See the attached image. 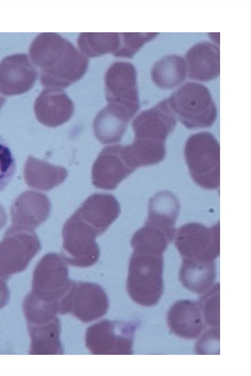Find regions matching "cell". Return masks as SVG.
<instances>
[{
	"label": "cell",
	"mask_w": 251,
	"mask_h": 376,
	"mask_svg": "<svg viewBox=\"0 0 251 376\" xmlns=\"http://www.w3.org/2000/svg\"><path fill=\"white\" fill-rule=\"evenodd\" d=\"M200 303L206 325L211 327L220 326V285L214 284L201 296Z\"/></svg>",
	"instance_id": "cell-29"
},
{
	"label": "cell",
	"mask_w": 251,
	"mask_h": 376,
	"mask_svg": "<svg viewBox=\"0 0 251 376\" xmlns=\"http://www.w3.org/2000/svg\"><path fill=\"white\" fill-rule=\"evenodd\" d=\"M219 231V223L209 227L197 223L184 224L176 231V247L182 258L215 261L220 253Z\"/></svg>",
	"instance_id": "cell-10"
},
{
	"label": "cell",
	"mask_w": 251,
	"mask_h": 376,
	"mask_svg": "<svg viewBox=\"0 0 251 376\" xmlns=\"http://www.w3.org/2000/svg\"><path fill=\"white\" fill-rule=\"evenodd\" d=\"M28 50L32 63L40 68V82L46 88L67 87L79 80L88 68L87 57L55 33L39 34Z\"/></svg>",
	"instance_id": "cell-1"
},
{
	"label": "cell",
	"mask_w": 251,
	"mask_h": 376,
	"mask_svg": "<svg viewBox=\"0 0 251 376\" xmlns=\"http://www.w3.org/2000/svg\"><path fill=\"white\" fill-rule=\"evenodd\" d=\"M34 111L41 124L49 127H55L71 119L74 105L61 89L46 88L36 99Z\"/></svg>",
	"instance_id": "cell-17"
},
{
	"label": "cell",
	"mask_w": 251,
	"mask_h": 376,
	"mask_svg": "<svg viewBox=\"0 0 251 376\" xmlns=\"http://www.w3.org/2000/svg\"><path fill=\"white\" fill-rule=\"evenodd\" d=\"M37 72L25 53L7 56L0 62V93L4 96L24 94L33 86Z\"/></svg>",
	"instance_id": "cell-14"
},
{
	"label": "cell",
	"mask_w": 251,
	"mask_h": 376,
	"mask_svg": "<svg viewBox=\"0 0 251 376\" xmlns=\"http://www.w3.org/2000/svg\"><path fill=\"white\" fill-rule=\"evenodd\" d=\"M132 118L124 109L108 104L94 119V134L103 144L118 143L122 140Z\"/></svg>",
	"instance_id": "cell-20"
},
{
	"label": "cell",
	"mask_w": 251,
	"mask_h": 376,
	"mask_svg": "<svg viewBox=\"0 0 251 376\" xmlns=\"http://www.w3.org/2000/svg\"><path fill=\"white\" fill-rule=\"evenodd\" d=\"M120 212V204L113 195L95 193L88 197L75 213L99 236L117 219Z\"/></svg>",
	"instance_id": "cell-18"
},
{
	"label": "cell",
	"mask_w": 251,
	"mask_h": 376,
	"mask_svg": "<svg viewBox=\"0 0 251 376\" xmlns=\"http://www.w3.org/2000/svg\"><path fill=\"white\" fill-rule=\"evenodd\" d=\"M167 99L176 117L188 128L209 127L216 119L215 102L208 89L201 83L187 82Z\"/></svg>",
	"instance_id": "cell-3"
},
{
	"label": "cell",
	"mask_w": 251,
	"mask_h": 376,
	"mask_svg": "<svg viewBox=\"0 0 251 376\" xmlns=\"http://www.w3.org/2000/svg\"><path fill=\"white\" fill-rule=\"evenodd\" d=\"M62 257L71 266L85 268L99 260L100 250L96 231L74 213L64 223L62 231Z\"/></svg>",
	"instance_id": "cell-6"
},
{
	"label": "cell",
	"mask_w": 251,
	"mask_h": 376,
	"mask_svg": "<svg viewBox=\"0 0 251 376\" xmlns=\"http://www.w3.org/2000/svg\"><path fill=\"white\" fill-rule=\"evenodd\" d=\"M104 86L108 104L124 109L133 117L140 108L134 65L125 61L112 63L106 72Z\"/></svg>",
	"instance_id": "cell-11"
},
{
	"label": "cell",
	"mask_w": 251,
	"mask_h": 376,
	"mask_svg": "<svg viewBox=\"0 0 251 376\" xmlns=\"http://www.w3.org/2000/svg\"><path fill=\"white\" fill-rule=\"evenodd\" d=\"M108 307L107 295L99 284L72 281L58 302V313L70 314L83 323H89L104 316Z\"/></svg>",
	"instance_id": "cell-7"
},
{
	"label": "cell",
	"mask_w": 251,
	"mask_h": 376,
	"mask_svg": "<svg viewBox=\"0 0 251 376\" xmlns=\"http://www.w3.org/2000/svg\"><path fill=\"white\" fill-rule=\"evenodd\" d=\"M135 170L129 162L125 146L106 147L93 163L92 183L99 189L113 190Z\"/></svg>",
	"instance_id": "cell-12"
},
{
	"label": "cell",
	"mask_w": 251,
	"mask_h": 376,
	"mask_svg": "<svg viewBox=\"0 0 251 376\" xmlns=\"http://www.w3.org/2000/svg\"><path fill=\"white\" fill-rule=\"evenodd\" d=\"M68 176L63 167L54 165L29 155L24 170L27 185L33 189L48 191L62 183Z\"/></svg>",
	"instance_id": "cell-21"
},
{
	"label": "cell",
	"mask_w": 251,
	"mask_h": 376,
	"mask_svg": "<svg viewBox=\"0 0 251 376\" xmlns=\"http://www.w3.org/2000/svg\"><path fill=\"white\" fill-rule=\"evenodd\" d=\"M167 320L172 333L187 340L198 338L206 326L199 301L191 300L175 302L168 311Z\"/></svg>",
	"instance_id": "cell-16"
},
{
	"label": "cell",
	"mask_w": 251,
	"mask_h": 376,
	"mask_svg": "<svg viewBox=\"0 0 251 376\" xmlns=\"http://www.w3.org/2000/svg\"><path fill=\"white\" fill-rule=\"evenodd\" d=\"M30 339L29 354H57L63 353L60 341L58 319L38 324L27 325Z\"/></svg>",
	"instance_id": "cell-24"
},
{
	"label": "cell",
	"mask_w": 251,
	"mask_h": 376,
	"mask_svg": "<svg viewBox=\"0 0 251 376\" xmlns=\"http://www.w3.org/2000/svg\"><path fill=\"white\" fill-rule=\"evenodd\" d=\"M179 211V203L174 196L168 192L158 193L150 200L145 223L161 228L174 237Z\"/></svg>",
	"instance_id": "cell-23"
},
{
	"label": "cell",
	"mask_w": 251,
	"mask_h": 376,
	"mask_svg": "<svg viewBox=\"0 0 251 376\" xmlns=\"http://www.w3.org/2000/svg\"><path fill=\"white\" fill-rule=\"evenodd\" d=\"M23 307L27 325L50 321L56 317L58 313V303L45 302L31 292L25 298Z\"/></svg>",
	"instance_id": "cell-28"
},
{
	"label": "cell",
	"mask_w": 251,
	"mask_h": 376,
	"mask_svg": "<svg viewBox=\"0 0 251 376\" xmlns=\"http://www.w3.org/2000/svg\"><path fill=\"white\" fill-rule=\"evenodd\" d=\"M51 203L43 193L26 190L14 201L10 209L12 226L33 230L48 218Z\"/></svg>",
	"instance_id": "cell-15"
},
{
	"label": "cell",
	"mask_w": 251,
	"mask_h": 376,
	"mask_svg": "<svg viewBox=\"0 0 251 376\" xmlns=\"http://www.w3.org/2000/svg\"><path fill=\"white\" fill-rule=\"evenodd\" d=\"M16 162L11 149L0 136V192L10 182L15 172Z\"/></svg>",
	"instance_id": "cell-31"
},
{
	"label": "cell",
	"mask_w": 251,
	"mask_h": 376,
	"mask_svg": "<svg viewBox=\"0 0 251 376\" xmlns=\"http://www.w3.org/2000/svg\"><path fill=\"white\" fill-rule=\"evenodd\" d=\"M41 249L33 230L11 225L0 241V278L6 280L25 270Z\"/></svg>",
	"instance_id": "cell-5"
},
{
	"label": "cell",
	"mask_w": 251,
	"mask_h": 376,
	"mask_svg": "<svg viewBox=\"0 0 251 376\" xmlns=\"http://www.w3.org/2000/svg\"><path fill=\"white\" fill-rule=\"evenodd\" d=\"M6 98L4 95L0 93V110L5 103Z\"/></svg>",
	"instance_id": "cell-34"
},
{
	"label": "cell",
	"mask_w": 251,
	"mask_h": 376,
	"mask_svg": "<svg viewBox=\"0 0 251 376\" xmlns=\"http://www.w3.org/2000/svg\"><path fill=\"white\" fill-rule=\"evenodd\" d=\"M189 77L201 81L212 80L220 75V49L208 42L192 47L185 55Z\"/></svg>",
	"instance_id": "cell-19"
},
{
	"label": "cell",
	"mask_w": 251,
	"mask_h": 376,
	"mask_svg": "<svg viewBox=\"0 0 251 376\" xmlns=\"http://www.w3.org/2000/svg\"><path fill=\"white\" fill-rule=\"evenodd\" d=\"M163 254L133 251L129 259L126 289L131 299L144 306L159 301L164 290Z\"/></svg>",
	"instance_id": "cell-2"
},
{
	"label": "cell",
	"mask_w": 251,
	"mask_h": 376,
	"mask_svg": "<svg viewBox=\"0 0 251 376\" xmlns=\"http://www.w3.org/2000/svg\"><path fill=\"white\" fill-rule=\"evenodd\" d=\"M9 298V291L4 280L0 278V309L7 304Z\"/></svg>",
	"instance_id": "cell-32"
},
{
	"label": "cell",
	"mask_w": 251,
	"mask_h": 376,
	"mask_svg": "<svg viewBox=\"0 0 251 376\" xmlns=\"http://www.w3.org/2000/svg\"><path fill=\"white\" fill-rule=\"evenodd\" d=\"M176 117L168 99L142 111L133 120L135 139L150 143L165 144L168 135L174 129Z\"/></svg>",
	"instance_id": "cell-13"
},
{
	"label": "cell",
	"mask_w": 251,
	"mask_h": 376,
	"mask_svg": "<svg viewBox=\"0 0 251 376\" xmlns=\"http://www.w3.org/2000/svg\"><path fill=\"white\" fill-rule=\"evenodd\" d=\"M158 33H120V45L114 54L117 57H132L146 43L155 38Z\"/></svg>",
	"instance_id": "cell-30"
},
{
	"label": "cell",
	"mask_w": 251,
	"mask_h": 376,
	"mask_svg": "<svg viewBox=\"0 0 251 376\" xmlns=\"http://www.w3.org/2000/svg\"><path fill=\"white\" fill-rule=\"evenodd\" d=\"M187 64L184 58L172 54L157 61L151 72L154 84L163 89H171L181 84L187 75Z\"/></svg>",
	"instance_id": "cell-25"
},
{
	"label": "cell",
	"mask_w": 251,
	"mask_h": 376,
	"mask_svg": "<svg viewBox=\"0 0 251 376\" xmlns=\"http://www.w3.org/2000/svg\"><path fill=\"white\" fill-rule=\"evenodd\" d=\"M72 282L62 257L50 252L43 256L34 268L31 292L45 302L58 303Z\"/></svg>",
	"instance_id": "cell-8"
},
{
	"label": "cell",
	"mask_w": 251,
	"mask_h": 376,
	"mask_svg": "<svg viewBox=\"0 0 251 376\" xmlns=\"http://www.w3.org/2000/svg\"><path fill=\"white\" fill-rule=\"evenodd\" d=\"M184 156L190 175L200 187L214 190L220 185V146L208 132L192 135L186 142Z\"/></svg>",
	"instance_id": "cell-4"
},
{
	"label": "cell",
	"mask_w": 251,
	"mask_h": 376,
	"mask_svg": "<svg viewBox=\"0 0 251 376\" xmlns=\"http://www.w3.org/2000/svg\"><path fill=\"white\" fill-rule=\"evenodd\" d=\"M7 222V215L5 210L0 204V230L6 225Z\"/></svg>",
	"instance_id": "cell-33"
},
{
	"label": "cell",
	"mask_w": 251,
	"mask_h": 376,
	"mask_svg": "<svg viewBox=\"0 0 251 376\" xmlns=\"http://www.w3.org/2000/svg\"><path fill=\"white\" fill-rule=\"evenodd\" d=\"M77 44L79 50L86 57H94L110 53L114 54L119 47V33H81Z\"/></svg>",
	"instance_id": "cell-27"
},
{
	"label": "cell",
	"mask_w": 251,
	"mask_h": 376,
	"mask_svg": "<svg viewBox=\"0 0 251 376\" xmlns=\"http://www.w3.org/2000/svg\"><path fill=\"white\" fill-rule=\"evenodd\" d=\"M134 330L130 323L103 320L87 328L86 346L94 354H130Z\"/></svg>",
	"instance_id": "cell-9"
},
{
	"label": "cell",
	"mask_w": 251,
	"mask_h": 376,
	"mask_svg": "<svg viewBox=\"0 0 251 376\" xmlns=\"http://www.w3.org/2000/svg\"><path fill=\"white\" fill-rule=\"evenodd\" d=\"M173 239L161 228L145 223L133 235L130 244L133 251L163 254Z\"/></svg>",
	"instance_id": "cell-26"
},
{
	"label": "cell",
	"mask_w": 251,
	"mask_h": 376,
	"mask_svg": "<svg viewBox=\"0 0 251 376\" xmlns=\"http://www.w3.org/2000/svg\"><path fill=\"white\" fill-rule=\"evenodd\" d=\"M216 275L215 261L182 258L179 279L185 288L193 293L202 295L210 289Z\"/></svg>",
	"instance_id": "cell-22"
}]
</instances>
